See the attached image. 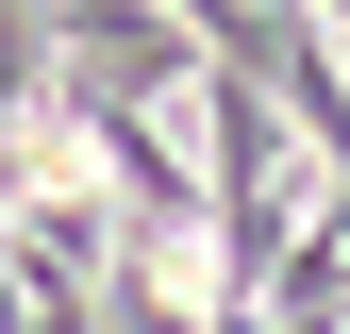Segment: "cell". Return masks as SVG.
<instances>
[{
  "label": "cell",
  "mask_w": 350,
  "mask_h": 334,
  "mask_svg": "<svg viewBox=\"0 0 350 334\" xmlns=\"http://www.w3.org/2000/svg\"><path fill=\"white\" fill-rule=\"evenodd\" d=\"M33 17H51V84H33L51 117H117V101H184L200 84L184 0H33Z\"/></svg>",
  "instance_id": "cell-1"
}]
</instances>
